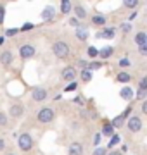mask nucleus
<instances>
[{"label": "nucleus", "instance_id": "nucleus-40", "mask_svg": "<svg viewBox=\"0 0 147 155\" xmlns=\"http://www.w3.org/2000/svg\"><path fill=\"white\" fill-rule=\"evenodd\" d=\"M123 31H125V33H128V31H130V24H128V22L123 24Z\"/></svg>", "mask_w": 147, "mask_h": 155}, {"label": "nucleus", "instance_id": "nucleus-29", "mask_svg": "<svg viewBox=\"0 0 147 155\" xmlns=\"http://www.w3.org/2000/svg\"><path fill=\"white\" fill-rule=\"evenodd\" d=\"M145 95H147V90H140V88H138V91H137V98L144 102V100H145Z\"/></svg>", "mask_w": 147, "mask_h": 155}, {"label": "nucleus", "instance_id": "nucleus-18", "mask_svg": "<svg viewBox=\"0 0 147 155\" xmlns=\"http://www.w3.org/2000/svg\"><path fill=\"white\" fill-rule=\"evenodd\" d=\"M116 79H118L119 83H128V81H130V74H128V72H118Z\"/></svg>", "mask_w": 147, "mask_h": 155}, {"label": "nucleus", "instance_id": "nucleus-42", "mask_svg": "<svg viewBox=\"0 0 147 155\" xmlns=\"http://www.w3.org/2000/svg\"><path fill=\"white\" fill-rule=\"evenodd\" d=\"M4 148H5V141H4V140L0 138V152H2Z\"/></svg>", "mask_w": 147, "mask_h": 155}, {"label": "nucleus", "instance_id": "nucleus-31", "mask_svg": "<svg viewBox=\"0 0 147 155\" xmlns=\"http://www.w3.org/2000/svg\"><path fill=\"white\" fill-rule=\"evenodd\" d=\"M138 88H140V90H147V78H142V79H140Z\"/></svg>", "mask_w": 147, "mask_h": 155}, {"label": "nucleus", "instance_id": "nucleus-9", "mask_svg": "<svg viewBox=\"0 0 147 155\" xmlns=\"http://www.w3.org/2000/svg\"><path fill=\"white\" fill-rule=\"evenodd\" d=\"M12 61H14V54H12L11 50H5V52L0 55V62H2L4 66H11Z\"/></svg>", "mask_w": 147, "mask_h": 155}, {"label": "nucleus", "instance_id": "nucleus-39", "mask_svg": "<svg viewBox=\"0 0 147 155\" xmlns=\"http://www.w3.org/2000/svg\"><path fill=\"white\" fill-rule=\"evenodd\" d=\"M73 90H76V83H71L68 88H66V91H73Z\"/></svg>", "mask_w": 147, "mask_h": 155}, {"label": "nucleus", "instance_id": "nucleus-7", "mask_svg": "<svg viewBox=\"0 0 147 155\" xmlns=\"http://www.w3.org/2000/svg\"><path fill=\"white\" fill-rule=\"evenodd\" d=\"M24 114V107L21 105V104H14V105H11L9 107V116L11 117H21Z\"/></svg>", "mask_w": 147, "mask_h": 155}, {"label": "nucleus", "instance_id": "nucleus-13", "mask_svg": "<svg viewBox=\"0 0 147 155\" xmlns=\"http://www.w3.org/2000/svg\"><path fill=\"white\" fill-rule=\"evenodd\" d=\"M119 95H121L123 100H132L133 98V90L132 88H123L121 91H119Z\"/></svg>", "mask_w": 147, "mask_h": 155}, {"label": "nucleus", "instance_id": "nucleus-2", "mask_svg": "<svg viewBox=\"0 0 147 155\" xmlns=\"http://www.w3.org/2000/svg\"><path fill=\"white\" fill-rule=\"evenodd\" d=\"M38 122H42V124H49V122L54 121V117H56V114H54V109H50V107H43L42 110L38 112Z\"/></svg>", "mask_w": 147, "mask_h": 155}, {"label": "nucleus", "instance_id": "nucleus-22", "mask_svg": "<svg viewBox=\"0 0 147 155\" xmlns=\"http://www.w3.org/2000/svg\"><path fill=\"white\" fill-rule=\"evenodd\" d=\"M81 79H83L85 83H88V81H92V72L88 71V69H83V71H81Z\"/></svg>", "mask_w": 147, "mask_h": 155}, {"label": "nucleus", "instance_id": "nucleus-25", "mask_svg": "<svg viewBox=\"0 0 147 155\" xmlns=\"http://www.w3.org/2000/svg\"><path fill=\"white\" fill-rule=\"evenodd\" d=\"M123 5H125V7H128V9H135V7L138 5V2H137V0H125Z\"/></svg>", "mask_w": 147, "mask_h": 155}, {"label": "nucleus", "instance_id": "nucleus-46", "mask_svg": "<svg viewBox=\"0 0 147 155\" xmlns=\"http://www.w3.org/2000/svg\"><path fill=\"white\" fill-rule=\"evenodd\" d=\"M108 155H123V153H121V152H109Z\"/></svg>", "mask_w": 147, "mask_h": 155}, {"label": "nucleus", "instance_id": "nucleus-21", "mask_svg": "<svg viewBox=\"0 0 147 155\" xmlns=\"http://www.w3.org/2000/svg\"><path fill=\"white\" fill-rule=\"evenodd\" d=\"M9 124V117H7L5 112H0V127H7Z\"/></svg>", "mask_w": 147, "mask_h": 155}, {"label": "nucleus", "instance_id": "nucleus-26", "mask_svg": "<svg viewBox=\"0 0 147 155\" xmlns=\"http://www.w3.org/2000/svg\"><path fill=\"white\" fill-rule=\"evenodd\" d=\"M102 64L101 62H90V64H87V69L88 71H95V69H101Z\"/></svg>", "mask_w": 147, "mask_h": 155}, {"label": "nucleus", "instance_id": "nucleus-16", "mask_svg": "<svg viewBox=\"0 0 147 155\" xmlns=\"http://www.w3.org/2000/svg\"><path fill=\"white\" fill-rule=\"evenodd\" d=\"M76 36H78V40L85 41V40L88 38V31H87L85 28H78V29H76Z\"/></svg>", "mask_w": 147, "mask_h": 155}, {"label": "nucleus", "instance_id": "nucleus-36", "mask_svg": "<svg viewBox=\"0 0 147 155\" xmlns=\"http://www.w3.org/2000/svg\"><path fill=\"white\" fill-rule=\"evenodd\" d=\"M4 16H5V11H4V7H0V24L4 22Z\"/></svg>", "mask_w": 147, "mask_h": 155}, {"label": "nucleus", "instance_id": "nucleus-4", "mask_svg": "<svg viewBox=\"0 0 147 155\" xmlns=\"http://www.w3.org/2000/svg\"><path fill=\"white\" fill-rule=\"evenodd\" d=\"M126 127L130 129L132 133H138V131L142 129V119L138 116L128 117V121H126Z\"/></svg>", "mask_w": 147, "mask_h": 155}, {"label": "nucleus", "instance_id": "nucleus-19", "mask_svg": "<svg viewBox=\"0 0 147 155\" xmlns=\"http://www.w3.org/2000/svg\"><path fill=\"white\" fill-rule=\"evenodd\" d=\"M71 9H73V4H71V2H68V0H66V2H61V11H62V14H68Z\"/></svg>", "mask_w": 147, "mask_h": 155}, {"label": "nucleus", "instance_id": "nucleus-12", "mask_svg": "<svg viewBox=\"0 0 147 155\" xmlns=\"http://www.w3.org/2000/svg\"><path fill=\"white\" fill-rule=\"evenodd\" d=\"M73 11H74V14H76V19H85L87 17V11L81 5H74Z\"/></svg>", "mask_w": 147, "mask_h": 155}, {"label": "nucleus", "instance_id": "nucleus-5", "mask_svg": "<svg viewBox=\"0 0 147 155\" xmlns=\"http://www.w3.org/2000/svg\"><path fill=\"white\" fill-rule=\"evenodd\" d=\"M35 54H36V50H35L33 45H23V47L19 48V57H21V59H31Z\"/></svg>", "mask_w": 147, "mask_h": 155}, {"label": "nucleus", "instance_id": "nucleus-47", "mask_svg": "<svg viewBox=\"0 0 147 155\" xmlns=\"http://www.w3.org/2000/svg\"><path fill=\"white\" fill-rule=\"evenodd\" d=\"M4 41H5V38H4V36H0V45L4 43Z\"/></svg>", "mask_w": 147, "mask_h": 155}, {"label": "nucleus", "instance_id": "nucleus-15", "mask_svg": "<svg viewBox=\"0 0 147 155\" xmlns=\"http://www.w3.org/2000/svg\"><path fill=\"white\" fill-rule=\"evenodd\" d=\"M42 17H43L45 21H49V19H54V9H52V7H47V9H43V12H42Z\"/></svg>", "mask_w": 147, "mask_h": 155}, {"label": "nucleus", "instance_id": "nucleus-20", "mask_svg": "<svg viewBox=\"0 0 147 155\" xmlns=\"http://www.w3.org/2000/svg\"><path fill=\"white\" fill-rule=\"evenodd\" d=\"M123 121H125L123 117L118 116V117H114V119H113L111 122H109V124H111L113 127H121V126H123Z\"/></svg>", "mask_w": 147, "mask_h": 155}, {"label": "nucleus", "instance_id": "nucleus-33", "mask_svg": "<svg viewBox=\"0 0 147 155\" xmlns=\"http://www.w3.org/2000/svg\"><path fill=\"white\" fill-rule=\"evenodd\" d=\"M138 54H140V55H147V45H144V47H138Z\"/></svg>", "mask_w": 147, "mask_h": 155}, {"label": "nucleus", "instance_id": "nucleus-6", "mask_svg": "<svg viewBox=\"0 0 147 155\" xmlns=\"http://www.w3.org/2000/svg\"><path fill=\"white\" fill-rule=\"evenodd\" d=\"M47 97H49V93H47L45 88H35L33 91H31V98H33L35 102H42V100H45Z\"/></svg>", "mask_w": 147, "mask_h": 155}, {"label": "nucleus", "instance_id": "nucleus-24", "mask_svg": "<svg viewBox=\"0 0 147 155\" xmlns=\"http://www.w3.org/2000/svg\"><path fill=\"white\" fill-rule=\"evenodd\" d=\"M113 129L114 127L111 124H106V126L102 127V134H106V136H113Z\"/></svg>", "mask_w": 147, "mask_h": 155}, {"label": "nucleus", "instance_id": "nucleus-30", "mask_svg": "<svg viewBox=\"0 0 147 155\" xmlns=\"http://www.w3.org/2000/svg\"><path fill=\"white\" fill-rule=\"evenodd\" d=\"M113 136H114V138L111 140V141H109V145H108V150H109V148H113L114 145H116V143L119 141V136H116V134H113Z\"/></svg>", "mask_w": 147, "mask_h": 155}, {"label": "nucleus", "instance_id": "nucleus-44", "mask_svg": "<svg viewBox=\"0 0 147 155\" xmlns=\"http://www.w3.org/2000/svg\"><path fill=\"white\" fill-rule=\"evenodd\" d=\"M74 102H76V104H83V102H85V100L81 98V97H76V98H74Z\"/></svg>", "mask_w": 147, "mask_h": 155}, {"label": "nucleus", "instance_id": "nucleus-17", "mask_svg": "<svg viewBox=\"0 0 147 155\" xmlns=\"http://www.w3.org/2000/svg\"><path fill=\"white\" fill-rule=\"evenodd\" d=\"M97 36H99V38H113V36H114V29L108 28V29H104L102 33H99Z\"/></svg>", "mask_w": 147, "mask_h": 155}, {"label": "nucleus", "instance_id": "nucleus-27", "mask_svg": "<svg viewBox=\"0 0 147 155\" xmlns=\"http://www.w3.org/2000/svg\"><path fill=\"white\" fill-rule=\"evenodd\" d=\"M87 54H88V57H92V59H95V57L99 55V50H97L95 47H88V50H87Z\"/></svg>", "mask_w": 147, "mask_h": 155}, {"label": "nucleus", "instance_id": "nucleus-34", "mask_svg": "<svg viewBox=\"0 0 147 155\" xmlns=\"http://www.w3.org/2000/svg\"><path fill=\"white\" fill-rule=\"evenodd\" d=\"M69 24H71V26H76V28H80V22H78V19H76V17L69 19Z\"/></svg>", "mask_w": 147, "mask_h": 155}, {"label": "nucleus", "instance_id": "nucleus-48", "mask_svg": "<svg viewBox=\"0 0 147 155\" xmlns=\"http://www.w3.org/2000/svg\"><path fill=\"white\" fill-rule=\"evenodd\" d=\"M9 155H14V153H9Z\"/></svg>", "mask_w": 147, "mask_h": 155}, {"label": "nucleus", "instance_id": "nucleus-38", "mask_svg": "<svg viewBox=\"0 0 147 155\" xmlns=\"http://www.w3.org/2000/svg\"><path fill=\"white\" fill-rule=\"evenodd\" d=\"M140 109H142V112H144V114H147V102H145V100L142 102V107H140Z\"/></svg>", "mask_w": 147, "mask_h": 155}, {"label": "nucleus", "instance_id": "nucleus-11", "mask_svg": "<svg viewBox=\"0 0 147 155\" xmlns=\"http://www.w3.org/2000/svg\"><path fill=\"white\" fill-rule=\"evenodd\" d=\"M135 43L138 45V47L147 45V33L145 31H138V33L135 35Z\"/></svg>", "mask_w": 147, "mask_h": 155}, {"label": "nucleus", "instance_id": "nucleus-41", "mask_svg": "<svg viewBox=\"0 0 147 155\" xmlns=\"http://www.w3.org/2000/svg\"><path fill=\"white\" fill-rule=\"evenodd\" d=\"M119 66H130V62L126 61V59H123V61H119Z\"/></svg>", "mask_w": 147, "mask_h": 155}, {"label": "nucleus", "instance_id": "nucleus-23", "mask_svg": "<svg viewBox=\"0 0 147 155\" xmlns=\"http://www.w3.org/2000/svg\"><path fill=\"white\" fill-rule=\"evenodd\" d=\"M92 22L102 26V24H106V17H104V16H94V17H92Z\"/></svg>", "mask_w": 147, "mask_h": 155}, {"label": "nucleus", "instance_id": "nucleus-37", "mask_svg": "<svg viewBox=\"0 0 147 155\" xmlns=\"http://www.w3.org/2000/svg\"><path fill=\"white\" fill-rule=\"evenodd\" d=\"M16 33H17V29H7V31H5L7 36H14Z\"/></svg>", "mask_w": 147, "mask_h": 155}, {"label": "nucleus", "instance_id": "nucleus-32", "mask_svg": "<svg viewBox=\"0 0 147 155\" xmlns=\"http://www.w3.org/2000/svg\"><path fill=\"white\" fill-rule=\"evenodd\" d=\"M33 28H35V26L31 24V22H26V24L21 26V31H29V29H33Z\"/></svg>", "mask_w": 147, "mask_h": 155}, {"label": "nucleus", "instance_id": "nucleus-28", "mask_svg": "<svg viewBox=\"0 0 147 155\" xmlns=\"http://www.w3.org/2000/svg\"><path fill=\"white\" fill-rule=\"evenodd\" d=\"M108 153V148H104V147H99V148L94 150V153L92 155H106Z\"/></svg>", "mask_w": 147, "mask_h": 155}, {"label": "nucleus", "instance_id": "nucleus-3", "mask_svg": "<svg viewBox=\"0 0 147 155\" xmlns=\"http://www.w3.org/2000/svg\"><path fill=\"white\" fill-rule=\"evenodd\" d=\"M17 145H19V148L23 150V152H29L31 147H33V140H31V136L28 133H23L17 138Z\"/></svg>", "mask_w": 147, "mask_h": 155}, {"label": "nucleus", "instance_id": "nucleus-8", "mask_svg": "<svg viewBox=\"0 0 147 155\" xmlns=\"http://www.w3.org/2000/svg\"><path fill=\"white\" fill-rule=\"evenodd\" d=\"M74 78H76V69L74 67H64V71H62V79L64 81H73Z\"/></svg>", "mask_w": 147, "mask_h": 155}, {"label": "nucleus", "instance_id": "nucleus-1", "mask_svg": "<svg viewBox=\"0 0 147 155\" xmlns=\"http://www.w3.org/2000/svg\"><path fill=\"white\" fill-rule=\"evenodd\" d=\"M52 52L56 54L57 59H64V57L69 55V45L64 43V41H56L52 47Z\"/></svg>", "mask_w": 147, "mask_h": 155}, {"label": "nucleus", "instance_id": "nucleus-35", "mask_svg": "<svg viewBox=\"0 0 147 155\" xmlns=\"http://www.w3.org/2000/svg\"><path fill=\"white\" fill-rule=\"evenodd\" d=\"M130 110H132V107H126V109H125V112L121 114V117H123V119H125V117H128V114H130Z\"/></svg>", "mask_w": 147, "mask_h": 155}, {"label": "nucleus", "instance_id": "nucleus-43", "mask_svg": "<svg viewBox=\"0 0 147 155\" xmlns=\"http://www.w3.org/2000/svg\"><path fill=\"white\" fill-rule=\"evenodd\" d=\"M78 66L80 67H85V69H87V62L85 61H78Z\"/></svg>", "mask_w": 147, "mask_h": 155}, {"label": "nucleus", "instance_id": "nucleus-45", "mask_svg": "<svg viewBox=\"0 0 147 155\" xmlns=\"http://www.w3.org/2000/svg\"><path fill=\"white\" fill-rule=\"evenodd\" d=\"M99 141H101V134H97V136H95V140H94V143H99Z\"/></svg>", "mask_w": 147, "mask_h": 155}, {"label": "nucleus", "instance_id": "nucleus-10", "mask_svg": "<svg viewBox=\"0 0 147 155\" xmlns=\"http://www.w3.org/2000/svg\"><path fill=\"white\" fill-rule=\"evenodd\" d=\"M69 155H83V145L74 141L69 145Z\"/></svg>", "mask_w": 147, "mask_h": 155}, {"label": "nucleus", "instance_id": "nucleus-14", "mask_svg": "<svg viewBox=\"0 0 147 155\" xmlns=\"http://www.w3.org/2000/svg\"><path fill=\"white\" fill-rule=\"evenodd\" d=\"M99 55H101L102 59H109V57L113 55V48H111V47H104L102 50H99Z\"/></svg>", "mask_w": 147, "mask_h": 155}]
</instances>
